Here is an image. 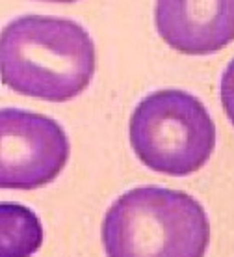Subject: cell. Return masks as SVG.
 <instances>
[{
    "label": "cell",
    "instance_id": "cell-3",
    "mask_svg": "<svg viewBox=\"0 0 234 257\" xmlns=\"http://www.w3.org/2000/svg\"><path fill=\"white\" fill-rule=\"evenodd\" d=\"M128 138L143 166L171 177H186L212 157L215 127L199 97L169 88L139 101L130 116Z\"/></svg>",
    "mask_w": 234,
    "mask_h": 257
},
{
    "label": "cell",
    "instance_id": "cell-4",
    "mask_svg": "<svg viewBox=\"0 0 234 257\" xmlns=\"http://www.w3.org/2000/svg\"><path fill=\"white\" fill-rule=\"evenodd\" d=\"M0 187L34 190L60 175L69 161V138L60 123L21 108L0 112Z\"/></svg>",
    "mask_w": 234,
    "mask_h": 257
},
{
    "label": "cell",
    "instance_id": "cell-7",
    "mask_svg": "<svg viewBox=\"0 0 234 257\" xmlns=\"http://www.w3.org/2000/svg\"><path fill=\"white\" fill-rule=\"evenodd\" d=\"M219 97H221L223 110L234 127V58L223 71L221 82H219Z\"/></svg>",
    "mask_w": 234,
    "mask_h": 257
},
{
    "label": "cell",
    "instance_id": "cell-2",
    "mask_svg": "<svg viewBox=\"0 0 234 257\" xmlns=\"http://www.w3.org/2000/svg\"><path fill=\"white\" fill-rule=\"evenodd\" d=\"M101 237L106 257H204L210 222L190 194L149 185L115 199Z\"/></svg>",
    "mask_w": 234,
    "mask_h": 257
},
{
    "label": "cell",
    "instance_id": "cell-1",
    "mask_svg": "<svg viewBox=\"0 0 234 257\" xmlns=\"http://www.w3.org/2000/svg\"><path fill=\"white\" fill-rule=\"evenodd\" d=\"M95 65V43L73 19L23 15L2 30V82L17 93L65 103L88 88Z\"/></svg>",
    "mask_w": 234,
    "mask_h": 257
},
{
    "label": "cell",
    "instance_id": "cell-5",
    "mask_svg": "<svg viewBox=\"0 0 234 257\" xmlns=\"http://www.w3.org/2000/svg\"><path fill=\"white\" fill-rule=\"evenodd\" d=\"M156 30L175 51L204 56L234 39V2L160 0L154 8Z\"/></svg>",
    "mask_w": 234,
    "mask_h": 257
},
{
    "label": "cell",
    "instance_id": "cell-6",
    "mask_svg": "<svg viewBox=\"0 0 234 257\" xmlns=\"http://www.w3.org/2000/svg\"><path fill=\"white\" fill-rule=\"evenodd\" d=\"M2 246L0 257H30L43 242L38 216L25 205L2 203Z\"/></svg>",
    "mask_w": 234,
    "mask_h": 257
}]
</instances>
